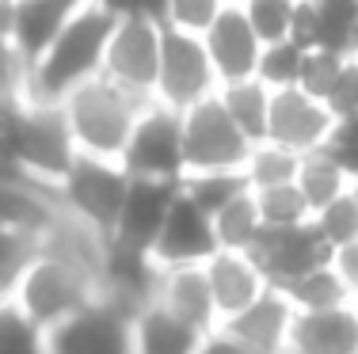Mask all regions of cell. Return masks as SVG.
Returning <instances> with one entry per match:
<instances>
[{
	"mask_svg": "<svg viewBox=\"0 0 358 354\" xmlns=\"http://www.w3.org/2000/svg\"><path fill=\"white\" fill-rule=\"evenodd\" d=\"M221 12V0H179V4H160V15H164L168 27L183 31V35L202 38L210 27H214Z\"/></svg>",
	"mask_w": 358,
	"mask_h": 354,
	"instance_id": "e575fe53",
	"label": "cell"
},
{
	"mask_svg": "<svg viewBox=\"0 0 358 354\" xmlns=\"http://www.w3.org/2000/svg\"><path fill=\"white\" fill-rule=\"evenodd\" d=\"M214 236H217V251H241V256H252L255 240L263 236V217L259 206H255V195H241L233 206H225L214 217Z\"/></svg>",
	"mask_w": 358,
	"mask_h": 354,
	"instance_id": "484cf974",
	"label": "cell"
},
{
	"mask_svg": "<svg viewBox=\"0 0 358 354\" xmlns=\"http://www.w3.org/2000/svg\"><path fill=\"white\" fill-rule=\"evenodd\" d=\"M217 77L214 65H210V54L202 46V38L183 35L176 27H160V69H157V99L160 107L183 115L187 107L202 103V99L217 96Z\"/></svg>",
	"mask_w": 358,
	"mask_h": 354,
	"instance_id": "ba28073f",
	"label": "cell"
},
{
	"mask_svg": "<svg viewBox=\"0 0 358 354\" xmlns=\"http://www.w3.org/2000/svg\"><path fill=\"white\" fill-rule=\"evenodd\" d=\"M157 305H164L172 316H179L187 327H194L199 335H210L221 327L214 293H210L206 271L202 267H183V271H164L160 278Z\"/></svg>",
	"mask_w": 358,
	"mask_h": 354,
	"instance_id": "ffe728a7",
	"label": "cell"
},
{
	"mask_svg": "<svg viewBox=\"0 0 358 354\" xmlns=\"http://www.w3.org/2000/svg\"><path fill=\"white\" fill-rule=\"evenodd\" d=\"M324 107H328V115L336 122H347V118L358 115V57H347L343 61V69H339L336 84H331Z\"/></svg>",
	"mask_w": 358,
	"mask_h": 354,
	"instance_id": "74e56055",
	"label": "cell"
},
{
	"mask_svg": "<svg viewBox=\"0 0 358 354\" xmlns=\"http://www.w3.org/2000/svg\"><path fill=\"white\" fill-rule=\"evenodd\" d=\"M294 305L286 293L267 290L255 305H248L241 316L225 320L221 332L233 335L241 347H248L252 354H286L289 347V327H294Z\"/></svg>",
	"mask_w": 358,
	"mask_h": 354,
	"instance_id": "e0dca14e",
	"label": "cell"
},
{
	"mask_svg": "<svg viewBox=\"0 0 358 354\" xmlns=\"http://www.w3.org/2000/svg\"><path fill=\"white\" fill-rule=\"evenodd\" d=\"M118 27V8L115 4H96L80 0L62 35L50 42V50L31 65L27 77V103H50L62 107L76 88L88 80L103 77L107 46Z\"/></svg>",
	"mask_w": 358,
	"mask_h": 354,
	"instance_id": "6da1fadb",
	"label": "cell"
},
{
	"mask_svg": "<svg viewBox=\"0 0 358 354\" xmlns=\"http://www.w3.org/2000/svg\"><path fill=\"white\" fill-rule=\"evenodd\" d=\"M31 65L12 46V38H0V99H27Z\"/></svg>",
	"mask_w": 358,
	"mask_h": 354,
	"instance_id": "f35d334b",
	"label": "cell"
},
{
	"mask_svg": "<svg viewBox=\"0 0 358 354\" xmlns=\"http://www.w3.org/2000/svg\"><path fill=\"white\" fill-rule=\"evenodd\" d=\"M297 168H301V156L263 141V145H252L248 160H244V183H248V191L286 187V183H297Z\"/></svg>",
	"mask_w": 358,
	"mask_h": 354,
	"instance_id": "83f0119b",
	"label": "cell"
},
{
	"mask_svg": "<svg viewBox=\"0 0 358 354\" xmlns=\"http://www.w3.org/2000/svg\"><path fill=\"white\" fill-rule=\"evenodd\" d=\"M336 118L320 99L305 96L301 88L271 91V115H267V141L278 149H289L294 156H313L331 145Z\"/></svg>",
	"mask_w": 358,
	"mask_h": 354,
	"instance_id": "8fae6325",
	"label": "cell"
},
{
	"mask_svg": "<svg viewBox=\"0 0 358 354\" xmlns=\"http://www.w3.org/2000/svg\"><path fill=\"white\" fill-rule=\"evenodd\" d=\"M12 20H15V4L0 0V38H12Z\"/></svg>",
	"mask_w": 358,
	"mask_h": 354,
	"instance_id": "ee69618b",
	"label": "cell"
},
{
	"mask_svg": "<svg viewBox=\"0 0 358 354\" xmlns=\"http://www.w3.org/2000/svg\"><path fill=\"white\" fill-rule=\"evenodd\" d=\"M160 27H164L160 8H118V27L110 35L103 61V77L145 103H152L157 91Z\"/></svg>",
	"mask_w": 358,
	"mask_h": 354,
	"instance_id": "3957f363",
	"label": "cell"
},
{
	"mask_svg": "<svg viewBox=\"0 0 358 354\" xmlns=\"http://www.w3.org/2000/svg\"><path fill=\"white\" fill-rule=\"evenodd\" d=\"M134 335V354H194L202 347L206 335L187 327L179 316H172L164 305H145L138 316L130 320Z\"/></svg>",
	"mask_w": 358,
	"mask_h": 354,
	"instance_id": "7402d4cb",
	"label": "cell"
},
{
	"mask_svg": "<svg viewBox=\"0 0 358 354\" xmlns=\"http://www.w3.org/2000/svg\"><path fill=\"white\" fill-rule=\"evenodd\" d=\"M179 126H183V168H187V175L244 172L252 141L233 126V118L225 115V107H221L217 96L187 107V111L179 115Z\"/></svg>",
	"mask_w": 358,
	"mask_h": 354,
	"instance_id": "5b68a950",
	"label": "cell"
},
{
	"mask_svg": "<svg viewBox=\"0 0 358 354\" xmlns=\"http://www.w3.org/2000/svg\"><path fill=\"white\" fill-rule=\"evenodd\" d=\"M289 305H294V313H320V309H336V305H351V297H347L343 282H339V274L328 267H320V271L305 274L301 282H294L286 290Z\"/></svg>",
	"mask_w": 358,
	"mask_h": 354,
	"instance_id": "f1b7e54d",
	"label": "cell"
},
{
	"mask_svg": "<svg viewBox=\"0 0 358 354\" xmlns=\"http://www.w3.org/2000/svg\"><path fill=\"white\" fill-rule=\"evenodd\" d=\"M331 271L339 274L347 297L358 305V240H351V244H343V248L331 251Z\"/></svg>",
	"mask_w": 358,
	"mask_h": 354,
	"instance_id": "60d3db41",
	"label": "cell"
},
{
	"mask_svg": "<svg viewBox=\"0 0 358 354\" xmlns=\"http://www.w3.org/2000/svg\"><path fill=\"white\" fill-rule=\"evenodd\" d=\"M80 0H23L15 4V20H12V46L23 54V61L35 65L42 54L50 50V42L62 35V27L69 23V15L76 12Z\"/></svg>",
	"mask_w": 358,
	"mask_h": 354,
	"instance_id": "44dd1931",
	"label": "cell"
},
{
	"mask_svg": "<svg viewBox=\"0 0 358 354\" xmlns=\"http://www.w3.org/2000/svg\"><path fill=\"white\" fill-rule=\"evenodd\" d=\"M194 354H252L248 347H241V343L233 339V335H225L217 327V332H210L206 339H202V347L194 351Z\"/></svg>",
	"mask_w": 358,
	"mask_h": 354,
	"instance_id": "7bdbcfd3",
	"label": "cell"
},
{
	"mask_svg": "<svg viewBox=\"0 0 358 354\" xmlns=\"http://www.w3.org/2000/svg\"><path fill=\"white\" fill-rule=\"evenodd\" d=\"M255 206H259L263 229H301V225L313 221V209L305 206L297 183H286V187H271V191H252Z\"/></svg>",
	"mask_w": 358,
	"mask_h": 354,
	"instance_id": "f546056e",
	"label": "cell"
},
{
	"mask_svg": "<svg viewBox=\"0 0 358 354\" xmlns=\"http://www.w3.org/2000/svg\"><path fill=\"white\" fill-rule=\"evenodd\" d=\"M23 115H27V99H0V175L15 172Z\"/></svg>",
	"mask_w": 358,
	"mask_h": 354,
	"instance_id": "8d00e7d4",
	"label": "cell"
},
{
	"mask_svg": "<svg viewBox=\"0 0 358 354\" xmlns=\"http://www.w3.org/2000/svg\"><path fill=\"white\" fill-rule=\"evenodd\" d=\"M328 149L336 156H355L358 153V115L347 118V122H336V133H331Z\"/></svg>",
	"mask_w": 358,
	"mask_h": 354,
	"instance_id": "b9f144b4",
	"label": "cell"
},
{
	"mask_svg": "<svg viewBox=\"0 0 358 354\" xmlns=\"http://www.w3.org/2000/svg\"><path fill=\"white\" fill-rule=\"evenodd\" d=\"M0 354H50L46 332L31 324L12 301L0 305Z\"/></svg>",
	"mask_w": 358,
	"mask_h": 354,
	"instance_id": "1f68e13d",
	"label": "cell"
},
{
	"mask_svg": "<svg viewBox=\"0 0 358 354\" xmlns=\"http://www.w3.org/2000/svg\"><path fill=\"white\" fill-rule=\"evenodd\" d=\"M145 107H149L145 99L122 91L107 77H99V80H88L84 88H76L62 103V111L73 130L76 153L96 160H118Z\"/></svg>",
	"mask_w": 358,
	"mask_h": 354,
	"instance_id": "7a4b0ae2",
	"label": "cell"
},
{
	"mask_svg": "<svg viewBox=\"0 0 358 354\" xmlns=\"http://www.w3.org/2000/svg\"><path fill=\"white\" fill-rule=\"evenodd\" d=\"M301 65H305V50L294 42H278V46H263L259 54V69L255 80L267 91H286L301 84Z\"/></svg>",
	"mask_w": 358,
	"mask_h": 354,
	"instance_id": "4dcf8cb0",
	"label": "cell"
},
{
	"mask_svg": "<svg viewBox=\"0 0 358 354\" xmlns=\"http://www.w3.org/2000/svg\"><path fill=\"white\" fill-rule=\"evenodd\" d=\"M214 256H217L214 221L179 191L172 202V214H168L164 229L152 244V263L160 271H183V267H206Z\"/></svg>",
	"mask_w": 358,
	"mask_h": 354,
	"instance_id": "5bb4252c",
	"label": "cell"
},
{
	"mask_svg": "<svg viewBox=\"0 0 358 354\" xmlns=\"http://www.w3.org/2000/svg\"><path fill=\"white\" fill-rule=\"evenodd\" d=\"M252 259L259 263L263 278L271 290L286 293L294 282H301L305 274L320 271L331 263V248L320 240V233L309 225L301 229H263V236L255 240Z\"/></svg>",
	"mask_w": 358,
	"mask_h": 354,
	"instance_id": "30bf717a",
	"label": "cell"
},
{
	"mask_svg": "<svg viewBox=\"0 0 358 354\" xmlns=\"http://www.w3.org/2000/svg\"><path fill=\"white\" fill-rule=\"evenodd\" d=\"M343 61L347 57H339V54H328V50H309L305 54V65H301V84L297 88L305 91V96H313V99H328V91H331V84H336L339 77V69H343Z\"/></svg>",
	"mask_w": 358,
	"mask_h": 354,
	"instance_id": "d590c367",
	"label": "cell"
},
{
	"mask_svg": "<svg viewBox=\"0 0 358 354\" xmlns=\"http://www.w3.org/2000/svg\"><path fill=\"white\" fill-rule=\"evenodd\" d=\"M176 195H179V187H172V183L130 179L110 240L122 244V248H134V251L152 256V244H157V236H160V229H164L168 214H172Z\"/></svg>",
	"mask_w": 358,
	"mask_h": 354,
	"instance_id": "9a60e30c",
	"label": "cell"
},
{
	"mask_svg": "<svg viewBox=\"0 0 358 354\" xmlns=\"http://www.w3.org/2000/svg\"><path fill=\"white\" fill-rule=\"evenodd\" d=\"M118 164H122V172L130 175V179L172 183V187H179L183 175H187L179 115L152 99V103L138 115V122H134V133H130V141H126Z\"/></svg>",
	"mask_w": 358,
	"mask_h": 354,
	"instance_id": "8992f818",
	"label": "cell"
},
{
	"mask_svg": "<svg viewBox=\"0 0 358 354\" xmlns=\"http://www.w3.org/2000/svg\"><path fill=\"white\" fill-rule=\"evenodd\" d=\"M76 141L65 122L62 107L50 103H27L23 115V133H20V156H15V172L27 179L42 183V187L57 191V183L69 175L76 164Z\"/></svg>",
	"mask_w": 358,
	"mask_h": 354,
	"instance_id": "9c48e42d",
	"label": "cell"
},
{
	"mask_svg": "<svg viewBox=\"0 0 358 354\" xmlns=\"http://www.w3.org/2000/svg\"><path fill=\"white\" fill-rule=\"evenodd\" d=\"M202 271H206V282H210V293H214L221 324L241 316L244 309L255 305L271 290L267 278L259 271V263L252 256H241V251H217Z\"/></svg>",
	"mask_w": 358,
	"mask_h": 354,
	"instance_id": "ac0fdd59",
	"label": "cell"
},
{
	"mask_svg": "<svg viewBox=\"0 0 358 354\" xmlns=\"http://www.w3.org/2000/svg\"><path fill=\"white\" fill-rule=\"evenodd\" d=\"M0 236H4V229H0Z\"/></svg>",
	"mask_w": 358,
	"mask_h": 354,
	"instance_id": "bcb514c9",
	"label": "cell"
},
{
	"mask_svg": "<svg viewBox=\"0 0 358 354\" xmlns=\"http://www.w3.org/2000/svg\"><path fill=\"white\" fill-rule=\"evenodd\" d=\"M202 46L210 54V65H214L217 84H241V80H255V69H259V38H255L248 15H244V4L236 0H225L214 20V27L202 35Z\"/></svg>",
	"mask_w": 358,
	"mask_h": 354,
	"instance_id": "4fadbf2b",
	"label": "cell"
},
{
	"mask_svg": "<svg viewBox=\"0 0 358 354\" xmlns=\"http://www.w3.org/2000/svg\"><path fill=\"white\" fill-rule=\"evenodd\" d=\"M130 175L122 172L118 160H96V156H76L62 183H57V202L76 221L92 225L96 233L110 236L122 209Z\"/></svg>",
	"mask_w": 358,
	"mask_h": 354,
	"instance_id": "52a82bcc",
	"label": "cell"
},
{
	"mask_svg": "<svg viewBox=\"0 0 358 354\" xmlns=\"http://www.w3.org/2000/svg\"><path fill=\"white\" fill-rule=\"evenodd\" d=\"M317 50L358 57V0H320L317 4Z\"/></svg>",
	"mask_w": 358,
	"mask_h": 354,
	"instance_id": "d4e9b609",
	"label": "cell"
},
{
	"mask_svg": "<svg viewBox=\"0 0 358 354\" xmlns=\"http://www.w3.org/2000/svg\"><path fill=\"white\" fill-rule=\"evenodd\" d=\"M351 198H355V206H358V179H351Z\"/></svg>",
	"mask_w": 358,
	"mask_h": 354,
	"instance_id": "f6af8a7d",
	"label": "cell"
},
{
	"mask_svg": "<svg viewBox=\"0 0 358 354\" xmlns=\"http://www.w3.org/2000/svg\"><path fill=\"white\" fill-rule=\"evenodd\" d=\"M217 99L225 107V115L233 118V126L252 141L263 145L267 141V115H271V91L259 80H241V84H225L217 88Z\"/></svg>",
	"mask_w": 358,
	"mask_h": 354,
	"instance_id": "cb8c5ba5",
	"label": "cell"
},
{
	"mask_svg": "<svg viewBox=\"0 0 358 354\" xmlns=\"http://www.w3.org/2000/svg\"><path fill=\"white\" fill-rule=\"evenodd\" d=\"M297 191H301L305 206H309L313 214H320V209L331 206L336 198L351 195V175H347V168L336 160L331 149H320V153H313V156H301Z\"/></svg>",
	"mask_w": 358,
	"mask_h": 354,
	"instance_id": "603a6c76",
	"label": "cell"
},
{
	"mask_svg": "<svg viewBox=\"0 0 358 354\" xmlns=\"http://www.w3.org/2000/svg\"><path fill=\"white\" fill-rule=\"evenodd\" d=\"M46 347L50 354H134L130 316L96 297L76 316L46 332Z\"/></svg>",
	"mask_w": 358,
	"mask_h": 354,
	"instance_id": "7c38bea8",
	"label": "cell"
},
{
	"mask_svg": "<svg viewBox=\"0 0 358 354\" xmlns=\"http://www.w3.org/2000/svg\"><path fill=\"white\" fill-rule=\"evenodd\" d=\"M286 354H358V305L297 313Z\"/></svg>",
	"mask_w": 358,
	"mask_h": 354,
	"instance_id": "d6986e66",
	"label": "cell"
},
{
	"mask_svg": "<svg viewBox=\"0 0 358 354\" xmlns=\"http://www.w3.org/2000/svg\"><path fill=\"white\" fill-rule=\"evenodd\" d=\"M99 297L96 278L73 271L69 263H57V259L42 256L23 271L20 286L12 293V305L20 309L31 324H38L42 332H54L57 324H65L69 316H76L84 305Z\"/></svg>",
	"mask_w": 358,
	"mask_h": 354,
	"instance_id": "277c9868",
	"label": "cell"
},
{
	"mask_svg": "<svg viewBox=\"0 0 358 354\" xmlns=\"http://www.w3.org/2000/svg\"><path fill=\"white\" fill-rule=\"evenodd\" d=\"M57 217H62L57 191L42 187L20 172L0 175V229L4 233L42 244V236L54 229Z\"/></svg>",
	"mask_w": 358,
	"mask_h": 354,
	"instance_id": "2e32d148",
	"label": "cell"
},
{
	"mask_svg": "<svg viewBox=\"0 0 358 354\" xmlns=\"http://www.w3.org/2000/svg\"><path fill=\"white\" fill-rule=\"evenodd\" d=\"M313 229L320 233V240L328 244L331 251L358 240V206H355V198L343 195V198L331 202V206H324L320 214H313Z\"/></svg>",
	"mask_w": 358,
	"mask_h": 354,
	"instance_id": "d6a6232c",
	"label": "cell"
},
{
	"mask_svg": "<svg viewBox=\"0 0 358 354\" xmlns=\"http://www.w3.org/2000/svg\"><path fill=\"white\" fill-rule=\"evenodd\" d=\"M289 42L301 46L305 54L317 50V4H309V0L294 4V15H289Z\"/></svg>",
	"mask_w": 358,
	"mask_h": 354,
	"instance_id": "ab89813d",
	"label": "cell"
},
{
	"mask_svg": "<svg viewBox=\"0 0 358 354\" xmlns=\"http://www.w3.org/2000/svg\"><path fill=\"white\" fill-rule=\"evenodd\" d=\"M244 15H248L259 46L289 42V15H294V4H286V0H248V4H244Z\"/></svg>",
	"mask_w": 358,
	"mask_h": 354,
	"instance_id": "836d02e7",
	"label": "cell"
},
{
	"mask_svg": "<svg viewBox=\"0 0 358 354\" xmlns=\"http://www.w3.org/2000/svg\"><path fill=\"white\" fill-rule=\"evenodd\" d=\"M179 191L214 221L225 206H233L241 195H248V183H244V172H210V175H187L179 183Z\"/></svg>",
	"mask_w": 358,
	"mask_h": 354,
	"instance_id": "4316f807",
	"label": "cell"
}]
</instances>
